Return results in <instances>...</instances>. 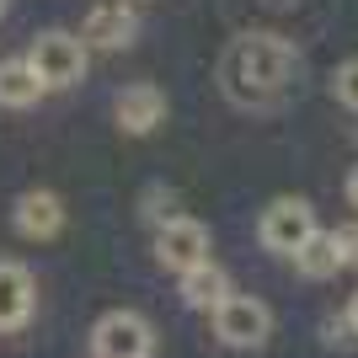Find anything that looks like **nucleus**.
<instances>
[{"mask_svg": "<svg viewBox=\"0 0 358 358\" xmlns=\"http://www.w3.org/2000/svg\"><path fill=\"white\" fill-rule=\"evenodd\" d=\"M348 203H353V209H358V166H353V171H348Z\"/></svg>", "mask_w": 358, "mask_h": 358, "instance_id": "16", "label": "nucleus"}, {"mask_svg": "<svg viewBox=\"0 0 358 358\" xmlns=\"http://www.w3.org/2000/svg\"><path fill=\"white\" fill-rule=\"evenodd\" d=\"M331 96H337L348 113H358V59H348L343 70L331 75Z\"/></svg>", "mask_w": 358, "mask_h": 358, "instance_id": "14", "label": "nucleus"}, {"mask_svg": "<svg viewBox=\"0 0 358 358\" xmlns=\"http://www.w3.org/2000/svg\"><path fill=\"white\" fill-rule=\"evenodd\" d=\"M337 252H343V268H358V220L353 224H337Z\"/></svg>", "mask_w": 358, "mask_h": 358, "instance_id": "15", "label": "nucleus"}, {"mask_svg": "<svg viewBox=\"0 0 358 358\" xmlns=\"http://www.w3.org/2000/svg\"><path fill=\"white\" fill-rule=\"evenodd\" d=\"M294 268L305 273L310 284H321V278H337V273H343V252H337V236H331V230H315V236L294 252Z\"/></svg>", "mask_w": 358, "mask_h": 358, "instance_id": "12", "label": "nucleus"}, {"mask_svg": "<svg viewBox=\"0 0 358 358\" xmlns=\"http://www.w3.org/2000/svg\"><path fill=\"white\" fill-rule=\"evenodd\" d=\"M155 262L171 268V273H187L198 262H209V224L187 220V214H171L155 230Z\"/></svg>", "mask_w": 358, "mask_h": 358, "instance_id": "6", "label": "nucleus"}, {"mask_svg": "<svg viewBox=\"0 0 358 358\" xmlns=\"http://www.w3.org/2000/svg\"><path fill=\"white\" fill-rule=\"evenodd\" d=\"M27 64L32 75L43 80V91H59V86H75L80 75H86V43L70 38V32H38L27 48Z\"/></svg>", "mask_w": 358, "mask_h": 358, "instance_id": "2", "label": "nucleus"}, {"mask_svg": "<svg viewBox=\"0 0 358 358\" xmlns=\"http://www.w3.org/2000/svg\"><path fill=\"white\" fill-rule=\"evenodd\" d=\"M348 327H353V331H358V294H353V299H348Z\"/></svg>", "mask_w": 358, "mask_h": 358, "instance_id": "17", "label": "nucleus"}, {"mask_svg": "<svg viewBox=\"0 0 358 358\" xmlns=\"http://www.w3.org/2000/svg\"><path fill=\"white\" fill-rule=\"evenodd\" d=\"M214 331L224 348H262L273 331V310L252 294H224L214 305Z\"/></svg>", "mask_w": 358, "mask_h": 358, "instance_id": "4", "label": "nucleus"}, {"mask_svg": "<svg viewBox=\"0 0 358 358\" xmlns=\"http://www.w3.org/2000/svg\"><path fill=\"white\" fill-rule=\"evenodd\" d=\"M91 353L96 358H155V327L139 310H107L91 327Z\"/></svg>", "mask_w": 358, "mask_h": 358, "instance_id": "3", "label": "nucleus"}, {"mask_svg": "<svg viewBox=\"0 0 358 358\" xmlns=\"http://www.w3.org/2000/svg\"><path fill=\"white\" fill-rule=\"evenodd\" d=\"M113 113H118L123 134H150V129H161V123H166V91L155 86V80H134V86L118 91Z\"/></svg>", "mask_w": 358, "mask_h": 358, "instance_id": "7", "label": "nucleus"}, {"mask_svg": "<svg viewBox=\"0 0 358 358\" xmlns=\"http://www.w3.org/2000/svg\"><path fill=\"white\" fill-rule=\"evenodd\" d=\"M43 96V80L27 59H0V107H32Z\"/></svg>", "mask_w": 358, "mask_h": 358, "instance_id": "13", "label": "nucleus"}, {"mask_svg": "<svg viewBox=\"0 0 358 358\" xmlns=\"http://www.w3.org/2000/svg\"><path fill=\"white\" fill-rule=\"evenodd\" d=\"M299 70V48L278 32H246L236 43L224 48V91L236 96V102H273L278 91L294 80Z\"/></svg>", "mask_w": 358, "mask_h": 358, "instance_id": "1", "label": "nucleus"}, {"mask_svg": "<svg viewBox=\"0 0 358 358\" xmlns=\"http://www.w3.org/2000/svg\"><path fill=\"white\" fill-rule=\"evenodd\" d=\"M0 16H6V0H0Z\"/></svg>", "mask_w": 358, "mask_h": 358, "instance_id": "18", "label": "nucleus"}, {"mask_svg": "<svg viewBox=\"0 0 358 358\" xmlns=\"http://www.w3.org/2000/svg\"><path fill=\"white\" fill-rule=\"evenodd\" d=\"M11 220L27 241H48V236H59V224H64V203L54 193H43V187H32V193L16 198Z\"/></svg>", "mask_w": 358, "mask_h": 358, "instance_id": "10", "label": "nucleus"}, {"mask_svg": "<svg viewBox=\"0 0 358 358\" xmlns=\"http://www.w3.org/2000/svg\"><path fill=\"white\" fill-rule=\"evenodd\" d=\"M182 305L187 310H214L224 294H230V278H224V268H214V262H198V268L182 273Z\"/></svg>", "mask_w": 358, "mask_h": 358, "instance_id": "11", "label": "nucleus"}, {"mask_svg": "<svg viewBox=\"0 0 358 358\" xmlns=\"http://www.w3.org/2000/svg\"><path fill=\"white\" fill-rule=\"evenodd\" d=\"M134 32H139V16L129 11L123 0H102V6H91L80 43H91V48H129Z\"/></svg>", "mask_w": 358, "mask_h": 358, "instance_id": "9", "label": "nucleus"}, {"mask_svg": "<svg viewBox=\"0 0 358 358\" xmlns=\"http://www.w3.org/2000/svg\"><path fill=\"white\" fill-rule=\"evenodd\" d=\"M257 236H262V246L278 257H294L305 241L315 236V209L305 203V198H273L268 209H262V224H257Z\"/></svg>", "mask_w": 358, "mask_h": 358, "instance_id": "5", "label": "nucleus"}, {"mask_svg": "<svg viewBox=\"0 0 358 358\" xmlns=\"http://www.w3.org/2000/svg\"><path fill=\"white\" fill-rule=\"evenodd\" d=\"M32 305H38V284L22 262H0V331H22L32 321Z\"/></svg>", "mask_w": 358, "mask_h": 358, "instance_id": "8", "label": "nucleus"}]
</instances>
